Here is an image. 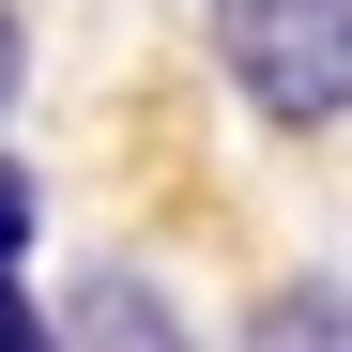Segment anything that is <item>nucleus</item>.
Listing matches in <instances>:
<instances>
[{
    "label": "nucleus",
    "instance_id": "f257e3e1",
    "mask_svg": "<svg viewBox=\"0 0 352 352\" xmlns=\"http://www.w3.org/2000/svg\"><path fill=\"white\" fill-rule=\"evenodd\" d=\"M199 31L261 123H291V138L352 123V0H199Z\"/></svg>",
    "mask_w": 352,
    "mask_h": 352
},
{
    "label": "nucleus",
    "instance_id": "f03ea898",
    "mask_svg": "<svg viewBox=\"0 0 352 352\" xmlns=\"http://www.w3.org/2000/svg\"><path fill=\"white\" fill-rule=\"evenodd\" d=\"M46 352H199V322L168 307V276H138V261H77L62 307H46Z\"/></svg>",
    "mask_w": 352,
    "mask_h": 352
},
{
    "label": "nucleus",
    "instance_id": "7ed1b4c3",
    "mask_svg": "<svg viewBox=\"0 0 352 352\" xmlns=\"http://www.w3.org/2000/svg\"><path fill=\"white\" fill-rule=\"evenodd\" d=\"M230 352H352V291H337V276H276Z\"/></svg>",
    "mask_w": 352,
    "mask_h": 352
},
{
    "label": "nucleus",
    "instance_id": "20e7f679",
    "mask_svg": "<svg viewBox=\"0 0 352 352\" xmlns=\"http://www.w3.org/2000/svg\"><path fill=\"white\" fill-rule=\"evenodd\" d=\"M31 92V31H16V0H0V107Z\"/></svg>",
    "mask_w": 352,
    "mask_h": 352
}]
</instances>
